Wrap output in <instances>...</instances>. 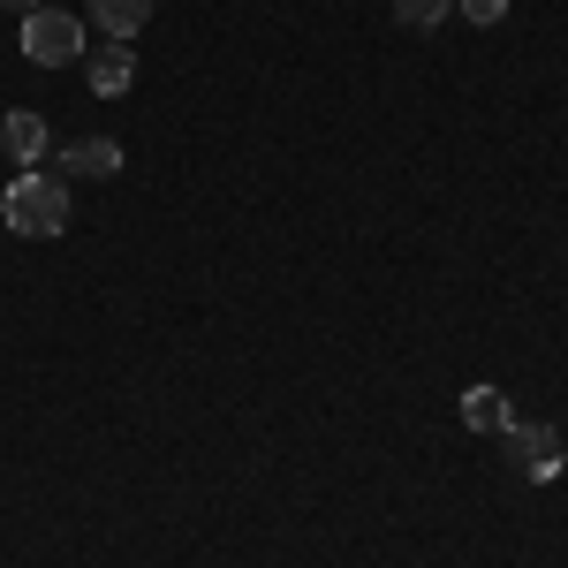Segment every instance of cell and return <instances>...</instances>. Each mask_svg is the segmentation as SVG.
Returning <instances> with one entry per match:
<instances>
[{"mask_svg":"<svg viewBox=\"0 0 568 568\" xmlns=\"http://www.w3.org/2000/svg\"><path fill=\"white\" fill-rule=\"evenodd\" d=\"M0 220H8L16 235H61V227H69V190L53 175H16L8 197H0Z\"/></svg>","mask_w":568,"mask_h":568,"instance_id":"cell-1","label":"cell"},{"mask_svg":"<svg viewBox=\"0 0 568 568\" xmlns=\"http://www.w3.org/2000/svg\"><path fill=\"white\" fill-rule=\"evenodd\" d=\"M23 53H31L39 69H61V61L84 53V23H77L69 8H31V16H23Z\"/></svg>","mask_w":568,"mask_h":568,"instance_id":"cell-2","label":"cell"},{"mask_svg":"<svg viewBox=\"0 0 568 568\" xmlns=\"http://www.w3.org/2000/svg\"><path fill=\"white\" fill-rule=\"evenodd\" d=\"M500 439H508V470H516V478H530V485H554V478H561L568 447H561L554 425H508Z\"/></svg>","mask_w":568,"mask_h":568,"instance_id":"cell-3","label":"cell"},{"mask_svg":"<svg viewBox=\"0 0 568 568\" xmlns=\"http://www.w3.org/2000/svg\"><path fill=\"white\" fill-rule=\"evenodd\" d=\"M0 144H8V160H16V168H39V152H45V114H31V106L0 114Z\"/></svg>","mask_w":568,"mask_h":568,"instance_id":"cell-4","label":"cell"},{"mask_svg":"<svg viewBox=\"0 0 568 568\" xmlns=\"http://www.w3.org/2000/svg\"><path fill=\"white\" fill-rule=\"evenodd\" d=\"M130 84H136V53L122 39L99 45V53H91V91H99V99H122Z\"/></svg>","mask_w":568,"mask_h":568,"instance_id":"cell-5","label":"cell"},{"mask_svg":"<svg viewBox=\"0 0 568 568\" xmlns=\"http://www.w3.org/2000/svg\"><path fill=\"white\" fill-rule=\"evenodd\" d=\"M91 23L106 31V39H122L130 45L144 23H152V0H91Z\"/></svg>","mask_w":568,"mask_h":568,"instance_id":"cell-6","label":"cell"},{"mask_svg":"<svg viewBox=\"0 0 568 568\" xmlns=\"http://www.w3.org/2000/svg\"><path fill=\"white\" fill-rule=\"evenodd\" d=\"M61 168L106 182V175H122V144H114V136H84V144H69V152H61Z\"/></svg>","mask_w":568,"mask_h":568,"instance_id":"cell-7","label":"cell"},{"mask_svg":"<svg viewBox=\"0 0 568 568\" xmlns=\"http://www.w3.org/2000/svg\"><path fill=\"white\" fill-rule=\"evenodd\" d=\"M463 425L470 433H508L516 417H508V394L500 387H463Z\"/></svg>","mask_w":568,"mask_h":568,"instance_id":"cell-8","label":"cell"},{"mask_svg":"<svg viewBox=\"0 0 568 568\" xmlns=\"http://www.w3.org/2000/svg\"><path fill=\"white\" fill-rule=\"evenodd\" d=\"M447 8L455 0H394V23L402 31H433V23H447Z\"/></svg>","mask_w":568,"mask_h":568,"instance_id":"cell-9","label":"cell"},{"mask_svg":"<svg viewBox=\"0 0 568 568\" xmlns=\"http://www.w3.org/2000/svg\"><path fill=\"white\" fill-rule=\"evenodd\" d=\"M455 8H463V16H470V23H500V16H508V0H455Z\"/></svg>","mask_w":568,"mask_h":568,"instance_id":"cell-10","label":"cell"},{"mask_svg":"<svg viewBox=\"0 0 568 568\" xmlns=\"http://www.w3.org/2000/svg\"><path fill=\"white\" fill-rule=\"evenodd\" d=\"M0 8H45V0H0Z\"/></svg>","mask_w":568,"mask_h":568,"instance_id":"cell-11","label":"cell"}]
</instances>
